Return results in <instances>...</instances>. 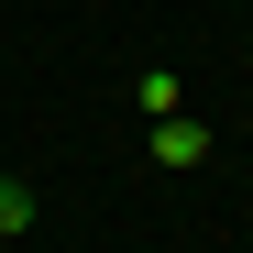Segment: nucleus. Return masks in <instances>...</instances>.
<instances>
[{"label":"nucleus","instance_id":"nucleus-1","mask_svg":"<svg viewBox=\"0 0 253 253\" xmlns=\"http://www.w3.org/2000/svg\"><path fill=\"white\" fill-rule=\"evenodd\" d=\"M154 165H209V121H187V110H154Z\"/></svg>","mask_w":253,"mask_h":253},{"label":"nucleus","instance_id":"nucleus-2","mask_svg":"<svg viewBox=\"0 0 253 253\" xmlns=\"http://www.w3.org/2000/svg\"><path fill=\"white\" fill-rule=\"evenodd\" d=\"M22 231H33V187H22V176H0V242H22Z\"/></svg>","mask_w":253,"mask_h":253},{"label":"nucleus","instance_id":"nucleus-3","mask_svg":"<svg viewBox=\"0 0 253 253\" xmlns=\"http://www.w3.org/2000/svg\"><path fill=\"white\" fill-rule=\"evenodd\" d=\"M176 99H187L176 66H143V77H132V110H176Z\"/></svg>","mask_w":253,"mask_h":253}]
</instances>
